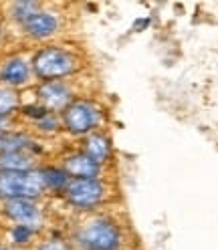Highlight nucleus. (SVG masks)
<instances>
[{"label":"nucleus","instance_id":"obj_1","mask_svg":"<svg viewBox=\"0 0 218 250\" xmlns=\"http://www.w3.org/2000/svg\"><path fill=\"white\" fill-rule=\"evenodd\" d=\"M69 242L75 250H121L126 244V230L111 214H85L75 224Z\"/></svg>","mask_w":218,"mask_h":250},{"label":"nucleus","instance_id":"obj_2","mask_svg":"<svg viewBox=\"0 0 218 250\" xmlns=\"http://www.w3.org/2000/svg\"><path fill=\"white\" fill-rule=\"evenodd\" d=\"M35 81H71V77L79 75L85 67L81 53L75 46L63 42L41 44L30 53Z\"/></svg>","mask_w":218,"mask_h":250},{"label":"nucleus","instance_id":"obj_3","mask_svg":"<svg viewBox=\"0 0 218 250\" xmlns=\"http://www.w3.org/2000/svg\"><path fill=\"white\" fill-rule=\"evenodd\" d=\"M105 121H107L105 107L95 97H87V95H77L75 101L61 113L63 133L75 139H83L93 131L103 129Z\"/></svg>","mask_w":218,"mask_h":250},{"label":"nucleus","instance_id":"obj_4","mask_svg":"<svg viewBox=\"0 0 218 250\" xmlns=\"http://www.w3.org/2000/svg\"><path fill=\"white\" fill-rule=\"evenodd\" d=\"M63 202L79 214H93L101 206H105L111 198V186L107 180H77L71 178L65 192Z\"/></svg>","mask_w":218,"mask_h":250},{"label":"nucleus","instance_id":"obj_5","mask_svg":"<svg viewBox=\"0 0 218 250\" xmlns=\"http://www.w3.org/2000/svg\"><path fill=\"white\" fill-rule=\"evenodd\" d=\"M17 198L41 202L43 198H46L44 182L39 167L30 171H0V202Z\"/></svg>","mask_w":218,"mask_h":250},{"label":"nucleus","instance_id":"obj_6","mask_svg":"<svg viewBox=\"0 0 218 250\" xmlns=\"http://www.w3.org/2000/svg\"><path fill=\"white\" fill-rule=\"evenodd\" d=\"M0 218L6 224L28 226L41 234L46 228V212L41 200L17 198V200L0 202Z\"/></svg>","mask_w":218,"mask_h":250},{"label":"nucleus","instance_id":"obj_7","mask_svg":"<svg viewBox=\"0 0 218 250\" xmlns=\"http://www.w3.org/2000/svg\"><path fill=\"white\" fill-rule=\"evenodd\" d=\"M63 26H65L63 12L43 4V8L37 14H33L19 30L28 42L49 44L53 39H57L61 33H63Z\"/></svg>","mask_w":218,"mask_h":250},{"label":"nucleus","instance_id":"obj_8","mask_svg":"<svg viewBox=\"0 0 218 250\" xmlns=\"http://www.w3.org/2000/svg\"><path fill=\"white\" fill-rule=\"evenodd\" d=\"M33 65H30V55L26 53H10L0 59V85L10 87L14 91H22L35 87Z\"/></svg>","mask_w":218,"mask_h":250},{"label":"nucleus","instance_id":"obj_9","mask_svg":"<svg viewBox=\"0 0 218 250\" xmlns=\"http://www.w3.org/2000/svg\"><path fill=\"white\" fill-rule=\"evenodd\" d=\"M33 93H35V101L39 105H43L46 111L57 113V115L63 113L77 97V89H75L73 81H43V83H35Z\"/></svg>","mask_w":218,"mask_h":250},{"label":"nucleus","instance_id":"obj_10","mask_svg":"<svg viewBox=\"0 0 218 250\" xmlns=\"http://www.w3.org/2000/svg\"><path fill=\"white\" fill-rule=\"evenodd\" d=\"M59 166L67 171L69 178L77 180H105V169L95 164L81 149H71L59 158Z\"/></svg>","mask_w":218,"mask_h":250},{"label":"nucleus","instance_id":"obj_11","mask_svg":"<svg viewBox=\"0 0 218 250\" xmlns=\"http://www.w3.org/2000/svg\"><path fill=\"white\" fill-rule=\"evenodd\" d=\"M79 149L83 153H87L89 158L95 164H99L101 167H107L113 162V144H111V137H109V133L105 129L85 135L81 139Z\"/></svg>","mask_w":218,"mask_h":250},{"label":"nucleus","instance_id":"obj_12","mask_svg":"<svg viewBox=\"0 0 218 250\" xmlns=\"http://www.w3.org/2000/svg\"><path fill=\"white\" fill-rule=\"evenodd\" d=\"M0 151H28L41 158L44 153V147L39 139L24 129H10L2 135V146H0Z\"/></svg>","mask_w":218,"mask_h":250},{"label":"nucleus","instance_id":"obj_13","mask_svg":"<svg viewBox=\"0 0 218 250\" xmlns=\"http://www.w3.org/2000/svg\"><path fill=\"white\" fill-rule=\"evenodd\" d=\"M2 240L4 244L17 250H30L41 240V232L28 226H21V224H6L2 230Z\"/></svg>","mask_w":218,"mask_h":250},{"label":"nucleus","instance_id":"obj_14","mask_svg":"<svg viewBox=\"0 0 218 250\" xmlns=\"http://www.w3.org/2000/svg\"><path fill=\"white\" fill-rule=\"evenodd\" d=\"M39 169H41V176H43V182H44L46 196H59V198L63 196L65 188L71 180L67 176V171L59 164H41Z\"/></svg>","mask_w":218,"mask_h":250},{"label":"nucleus","instance_id":"obj_15","mask_svg":"<svg viewBox=\"0 0 218 250\" xmlns=\"http://www.w3.org/2000/svg\"><path fill=\"white\" fill-rule=\"evenodd\" d=\"M41 164V158L28 151H0V171H30Z\"/></svg>","mask_w":218,"mask_h":250},{"label":"nucleus","instance_id":"obj_16","mask_svg":"<svg viewBox=\"0 0 218 250\" xmlns=\"http://www.w3.org/2000/svg\"><path fill=\"white\" fill-rule=\"evenodd\" d=\"M43 8V2H37V0H17V2L6 4V12L4 19H8L14 26H22L33 14H37Z\"/></svg>","mask_w":218,"mask_h":250},{"label":"nucleus","instance_id":"obj_17","mask_svg":"<svg viewBox=\"0 0 218 250\" xmlns=\"http://www.w3.org/2000/svg\"><path fill=\"white\" fill-rule=\"evenodd\" d=\"M22 107V95L10 87L0 85V117L14 119Z\"/></svg>","mask_w":218,"mask_h":250},{"label":"nucleus","instance_id":"obj_18","mask_svg":"<svg viewBox=\"0 0 218 250\" xmlns=\"http://www.w3.org/2000/svg\"><path fill=\"white\" fill-rule=\"evenodd\" d=\"M33 131L35 133H39V135H44V137H55V135H59V133H63V123H61V115H57V113H46V115H43L39 121H35L33 125Z\"/></svg>","mask_w":218,"mask_h":250},{"label":"nucleus","instance_id":"obj_19","mask_svg":"<svg viewBox=\"0 0 218 250\" xmlns=\"http://www.w3.org/2000/svg\"><path fill=\"white\" fill-rule=\"evenodd\" d=\"M30 250H75V246L63 236H41V240Z\"/></svg>","mask_w":218,"mask_h":250},{"label":"nucleus","instance_id":"obj_20","mask_svg":"<svg viewBox=\"0 0 218 250\" xmlns=\"http://www.w3.org/2000/svg\"><path fill=\"white\" fill-rule=\"evenodd\" d=\"M49 111L43 107V105H39L35 99L30 101V103H24L22 101V107H21V111H19V117H22V119H26L30 125H33L35 121H39L43 115H46Z\"/></svg>","mask_w":218,"mask_h":250},{"label":"nucleus","instance_id":"obj_21","mask_svg":"<svg viewBox=\"0 0 218 250\" xmlns=\"http://www.w3.org/2000/svg\"><path fill=\"white\" fill-rule=\"evenodd\" d=\"M10 129H14V119H10V117H0V133H6V131H10Z\"/></svg>","mask_w":218,"mask_h":250},{"label":"nucleus","instance_id":"obj_22","mask_svg":"<svg viewBox=\"0 0 218 250\" xmlns=\"http://www.w3.org/2000/svg\"><path fill=\"white\" fill-rule=\"evenodd\" d=\"M6 37V22H4V17H0V42Z\"/></svg>","mask_w":218,"mask_h":250},{"label":"nucleus","instance_id":"obj_23","mask_svg":"<svg viewBox=\"0 0 218 250\" xmlns=\"http://www.w3.org/2000/svg\"><path fill=\"white\" fill-rule=\"evenodd\" d=\"M2 230H4V224H2V218H0V238H2Z\"/></svg>","mask_w":218,"mask_h":250},{"label":"nucleus","instance_id":"obj_24","mask_svg":"<svg viewBox=\"0 0 218 250\" xmlns=\"http://www.w3.org/2000/svg\"><path fill=\"white\" fill-rule=\"evenodd\" d=\"M0 250H17V248H12V246H8V244H4L2 248H0Z\"/></svg>","mask_w":218,"mask_h":250},{"label":"nucleus","instance_id":"obj_25","mask_svg":"<svg viewBox=\"0 0 218 250\" xmlns=\"http://www.w3.org/2000/svg\"><path fill=\"white\" fill-rule=\"evenodd\" d=\"M2 135H4V133H0V146H2Z\"/></svg>","mask_w":218,"mask_h":250}]
</instances>
